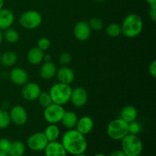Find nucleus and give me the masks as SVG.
<instances>
[{
  "mask_svg": "<svg viewBox=\"0 0 156 156\" xmlns=\"http://www.w3.org/2000/svg\"><path fill=\"white\" fill-rule=\"evenodd\" d=\"M56 77L60 83L70 85L75 79L74 72L70 68L66 66H62L56 71Z\"/></svg>",
  "mask_w": 156,
  "mask_h": 156,
  "instance_id": "nucleus-17",
  "label": "nucleus"
},
{
  "mask_svg": "<svg viewBox=\"0 0 156 156\" xmlns=\"http://www.w3.org/2000/svg\"><path fill=\"white\" fill-rule=\"evenodd\" d=\"M44 133L47 137L48 142L57 141L60 135V129L56 124H50L46 127Z\"/></svg>",
  "mask_w": 156,
  "mask_h": 156,
  "instance_id": "nucleus-22",
  "label": "nucleus"
},
{
  "mask_svg": "<svg viewBox=\"0 0 156 156\" xmlns=\"http://www.w3.org/2000/svg\"><path fill=\"white\" fill-rule=\"evenodd\" d=\"M78 120L79 118L76 113L73 111H66L61 122L66 129H71L76 127Z\"/></svg>",
  "mask_w": 156,
  "mask_h": 156,
  "instance_id": "nucleus-21",
  "label": "nucleus"
},
{
  "mask_svg": "<svg viewBox=\"0 0 156 156\" xmlns=\"http://www.w3.org/2000/svg\"><path fill=\"white\" fill-rule=\"evenodd\" d=\"M19 23L24 28L33 30L41 25L42 23V16L37 11H27L20 16Z\"/></svg>",
  "mask_w": 156,
  "mask_h": 156,
  "instance_id": "nucleus-6",
  "label": "nucleus"
},
{
  "mask_svg": "<svg viewBox=\"0 0 156 156\" xmlns=\"http://www.w3.org/2000/svg\"><path fill=\"white\" fill-rule=\"evenodd\" d=\"M11 123L9 113L5 110L0 109V129H5Z\"/></svg>",
  "mask_w": 156,
  "mask_h": 156,
  "instance_id": "nucleus-27",
  "label": "nucleus"
},
{
  "mask_svg": "<svg viewBox=\"0 0 156 156\" xmlns=\"http://www.w3.org/2000/svg\"><path fill=\"white\" fill-rule=\"evenodd\" d=\"M91 28L86 21H79L75 25L73 33L75 37L80 41H85L89 38L91 35Z\"/></svg>",
  "mask_w": 156,
  "mask_h": 156,
  "instance_id": "nucleus-12",
  "label": "nucleus"
},
{
  "mask_svg": "<svg viewBox=\"0 0 156 156\" xmlns=\"http://www.w3.org/2000/svg\"><path fill=\"white\" fill-rule=\"evenodd\" d=\"M61 143L67 153L73 155L85 153L88 148V143L85 136L76 129L67 130L62 136Z\"/></svg>",
  "mask_w": 156,
  "mask_h": 156,
  "instance_id": "nucleus-1",
  "label": "nucleus"
},
{
  "mask_svg": "<svg viewBox=\"0 0 156 156\" xmlns=\"http://www.w3.org/2000/svg\"><path fill=\"white\" fill-rule=\"evenodd\" d=\"M121 147L126 156H138L143 150V143L137 135L128 133L121 140Z\"/></svg>",
  "mask_w": 156,
  "mask_h": 156,
  "instance_id": "nucleus-3",
  "label": "nucleus"
},
{
  "mask_svg": "<svg viewBox=\"0 0 156 156\" xmlns=\"http://www.w3.org/2000/svg\"><path fill=\"white\" fill-rule=\"evenodd\" d=\"M107 133L111 139L114 140H121L126 136L128 132V123L121 118L115 119L108 124Z\"/></svg>",
  "mask_w": 156,
  "mask_h": 156,
  "instance_id": "nucleus-5",
  "label": "nucleus"
},
{
  "mask_svg": "<svg viewBox=\"0 0 156 156\" xmlns=\"http://www.w3.org/2000/svg\"><path fill=\"white\" fill-rule=\"evenodd\" d=\"M37 99L40 105L44 108H46L53 103L51 97H50V94L49 92H41L40 94L39 97L37 98Z\"/></svg>",
  "mask_w": 156,
  "mask_h": 156,
  "instance_id": "nucleus-28",
  "label": "nucleus"
},
{
  "mask_svg": "<svg viewBox=\"0 0 156 156\" xmlns=\"http://www.w3.org/2000/svg\"><path fill=\"white\" fill-rule=\"evenodd\" d=\"M109 156H126V154L123 152V151L120 150V149H117V150H114L110 154Z\"/></svg>",
  "mask_w": 156,
  "mask_h": 156,
  "instance_id": "nucleus-36",
  "label": "nucleus"
},
{
  "mask_svg": "<svg viewBox=\"0 0 156 156\" xmlns=\"http://www.w3.org/2000/svg\"><path fill=\"white\" fill-rule=\"evenodd\" d=\"M9 116H10L11 122H13L17 126H22L27 121V111L22 106L20 105L14 106L11 109Z\"/></svg>",
  "mask_w": 156,
  "mask_h": 156,
  "instance_id": "nucleus-9",
  "label": "nucleus"
},
{
  "mask_svg": "<svg viewBox=\"0 0 156 156\" xmlns=\"http://www.w3.org/2000/svg\"><path fill=\"white\" fill-rule=\"evenodd\" d=\"M65 112L62 105L52 103L44 109V117L50 124H56L61 122Z\"/></svg>",
  "mask_w": 156,
  "mask_h": 156,
  "instance_id": "nucleus-7",
  "label": "nucleus"
},
{
  "mask_svg": "<svg viewBox=\"0 0 156 156\" xmlns=\"http://www.w3.org/2000/svg\"><path fill=\"white\" fill-rule=\"evenodd\" d=\"M149 73L152 77H156V61L153 60L149 66Z\"/></svg>",
  "mask_w": 156,
  "mask_h": 156,
  "instance_id": "nucleus-35",
  "label": "nucleus"
},
{
  "mask_svg": "<svg viewBox=\"0 0 156 156\" xmlns=\"http://www.w3.org/2000/svg\"><path fill=\"white\" fill-rule=\"evenodd\" d=\"M10 79L17 85H24L28 82V74L21 68H14L10 72Z\"/></svg>",
  "mask_w": 156,
  "mask_h": 156,
  "instance_id": "nucleus-14",
  "label": "nucleus"
},
{
  "mask_svg": "<svg viewBox=\"0 0 156 156\" xmlns=\"http://www.w3.org/2000/svg\"><path fill=\"white\" fill-rule=\"evenodd\" d=\"M41 93V88L34 82H27L23 85L21 90V95L23 98L27 101H34L37 99Z\"/></svg>",
  "mask_w": 156,
  "mask_h": 156,
  "instance_id": "nucleus-10",
  "label": "nucleus"
},
{
  "mask_svg": "<svg viewBox=\"0 0 156 156\" xmlns=\"http://www.w3.org/2000/svg\"><path fill=\"white\" fill-rule=\"evenodd\" d=\"M121 33L125 37L134 38L141 34L143 28L142 18L136 14H129L123 20L121 25Z\"/></svg>",
  "mask_w": 156,
  "mask_h": 156,
  "instance_id": "nucleus-2",
  "label": "nucleus"
},
{
  "mask_svg": "<svg viewBox=\"0 0 156 156\" xmlns=\"http://www.w3.org/2000/svg\"><path fill=\"white\" fill-rule=\"evenodd\" d=\"M70 101L76 107H82L88 101V92L82 87H77L72 90Z\"/></svg>",
  "mask_w": 156,
  "mask_h": 156,
  "instance_id": "nucleus-11",
  "label": "nucleus"
},
{
  "mask_svg": "<svg viewBox=\"0 0 156 156\" xmlns=\"http://www.w3.org/2000/svg\"><path fill=\"white\" fill-rule=\"evenodd\" d=\"M73 156H88V155H85V153H82V154H79V155H73Z\"/></svg>",
  "mask_w": 156,
  "mask_h": 156,
  "instance_id": "nucleus-42",
  "label": "nucleus"
},
{
  "mask_svg": "<svg viewBox=\"0 0 156 156\" xmlns=\"http://www.w3.org/2000/svg\"><path fill=\"white\" fill-rule=\"evenodd\" d=\"M12 143L7 138H0V151L8 153L10 149Z\"/></svg>",
  "mask_w": 156,
  "mask_h": 156,
  "instance_id": "nucleus-31",
  "label": "nucleus"
},
{
  "mask_svg": "<svg viewBox=\"0 0 156 156\" xmlns=\"http://www.w3.org/2000/svg\"><path fill=\"white\" fill-rule=\"evenodd\" d=\"M106 33L111 37H117L121 34V26L117 23H111L107 27Z\"/></svg>",
  "mask_w": 156,
  "mask_h": 156,
  "instance_id": "nucleus-26",
  "label": "nucleus"
},
{
  "mask_svg": "<svg viewBox=\"0 0 156 156\" xmlns=\"http://www.w3.org/2000/svg\"><path fill=\"white\" fill-rule=\"evenodd\" d=\"M45 156H67V152L62 143L57 141L49 142L44 149Z\"/></svg>",
  "mask_w": 156,
  "mask_h": 156,
  "instance_id": "nucleus-13",
  "label": "nucleus"
},
{
  "mask_svg": "<svg viewBox=\"0 0 156 156\" xmlns=\"http://www.w3.org/2000/svg\"><path fill=\"white\" fill-rule=\"evenodd\" d=\"M15 21L13 12L8 9L3 8L0 10V30H5L11 27Z\"/></svg>",
  "mask_w": 156,
  "mask_h": 156,
  "instance_id": "nucleus-16",
  "label": "nucleus"
},
{
  "mask_svg": "<svg viewBox=\"0 0 156 156\" xmlns=\"http://www.w3.org/2000/svg\"><path fill=\"white\" fill-rule=\"evenodd\" d=\"M4 8V0H0V10Z\"/></svg>",
  "mask_w": 156,
  "mask_h": 156,
  "instance_id": "nucleus-38",
  "label": "nucleus"
},
{
  "mask_svg": "<svg viewBox=\"0 0 156 156\" xmlns=\"http://www.w3.org/2000/svg\"><path fill=\"white\" fill-rule=\"evenodd\" d=\"M3 38L8 43L15 44V43L18 42V39H19V34L15 29L9 27V28L5 30V33L3 34Z\"/></svg>",
  "mask_w": 156,
  "mask_h": 156,
  "instance_id": "nucleus-25",
  "label": "nucleus"
},
{
  "mask_svg": "<svg viewBox=\"0 0 156 156\" xmlns=\"http://www.w3.org/2000/svg\"><path fill=\"white\" fill-rule=\"evenodd\" d=\"M0 59H1V55H0Z\"/></svg>",
  "mask_w": 156,
  "mask_h": 156,
  "instance_id": "nucleus-44",
  "label": "nucleus"
},
{
  "mask_svg": "<svg viewBox=\"0 0 156 156\" xmlns=\"http://www.w3.org/2000/svg\"><path fill=\"white\" fill-rule=\"evenodd\" d=\"M138 156H140V155H138Z\"/></svg>",
  "mask_w": 156,
  "mask_h": 156,
  "instance_id": "nucleus-45",
  "label": "nucleus"
},
{
  "mask_svg": "<svg viewBox=\"0 0 156 156\" xmlns=\"http://www.w3.org/2000/svg\"><path fill=\"white\" fill-rule=\"evenodd\" d=\"M93 127H94V122H93L92 119L88 116H84L78 120L76 129L82 135L85 136L91 132Z\"/></svg>",
  "mask_w": 156,
  "mask_h": 156,
  "instance_id": "nucleus-15",
  "label": "nucleus"
},
{
  "mask_svg": "<svg viewBox=\"0 0 156 156\" xmlns=\"http://www.w3.org/2000/svg\"><path fill=\"white\" fill-rule=\"evenodd\" d=\"M25 145L21 141L17 140L12 143L8 155L9 156H23L25 152Z\"/></svg>",
  "mask_w": 156,
  "mask_h": 156,
  "instance_id": "nucleus-23",
  "label": "nucleus"
},
{
  "mask_svg": "<svg viewBox=\"0 0 156 156\" xmlns=\"http://www.w3.org/2000/svg\"><path fill=\"white\" fill-rule=\"evenodd\" d=\"M0 156H9V155H8V153H6V152L0 151Z\"/></svg>",
  "mask_w": 156,
  "mask_h": 156,
  "instance_id": "nucleus-40",
  "label": "nucleus"
},
{
  "mask_svg": "<svg viewBox=\"0 0 156 156\" xmlns=\"http://www.w3.org/2000/svg\"><path fill=\"white\" fill-rule=\"evenodd\" d=\"M44 53L37 47H32L27 54V59L32 65H38L44 60Z\"/></svg>",
  "mask_w": 156,
  "mask_h": 156,
  "instance_id": "nucleus-19",
  "label": "nucleus"
},
{
  "mask_svg": "<svg viewBox=\"0 0 156 156\" xmlns=\"http://www.w3.org/2000/svg\"><path fill=\"white\" fill-rule=\"evenodd\" d=\"M17 60H18V56L16 53L14 51H6L3 53L1 56V59H0V62L2 63L3 66H12L16 63Z\"/></svg>",
  "mask_w": 156,
  "mask_h": 156,
  "instance_id": "nucleus-24",
  "label": "nucleus"
},
{
  "mask_svg": "<svg viewBox=\"0 0 156 156\" xmlns=\"http://www.w3.org/2000/svg\"><path fill=\"white\" fill-rule=\"evenodd\" d=\"M2 40H3V34L2 32V30H0V44H1L2 42Z\"/></svg>",
  "mask_w": 156,
  "mask_h": 156,
  "instance_id": "nucleus-39",
  "label": "nucleus"
},
{
  "mask_svg": "<svg viewBox=\"0 0 156 156\" xmlns=\"http://www.w3.org/2000/svg\"><path fill=\"white\" fill-rule=\"evenodd\" d=\"M94 156H107V155H105V154H103V153H98V154H96V155H94Z\"/></svg>",
  "mask_w": 156,
  "mask_h": 156,
  "instance_id": "nucleus-41",
  "label": "nucleus"
},
{
  "mask_svg": "<svg viewBox=\"0 0 156 156\" xmlns=\"http://www.w3.org/2000/svg\"><path fill=\"white\" fill-rule=\"evenodd\" d=\"M56 67L54 63L50 62H46L43 64L40 69V76L44 80H50L53 79L56 74Z\"/></svg>",
  "mask_w": 156,
  "mask_h": 156,
  "instance_id": "nucleus-18",
  "label": "nucleus"
},
{
  "mask_svg": "<svg viewBox=\"0 0 156 156\" xmlns=\"http://www.w3.org/2000/svg\"><path fill=\"white\" fill-rule=\"evenodd\" d=\"M48 140L44 133H35L28 137L27 145L29 149L35 152L44 151L48 144Z\"/></svg>",
  "mask_w": 156,
  "mask_h": 156,
  "instance_id": "nucleus-8",
  "label": "nucleus"
},
{
  "mask_svg": "<svg viewBox=\"0 0 156 156\" xmlns=\"http://www.w3.org/2000/svg\"><path fill=\"white\" fill-rule=\"evenodd\" d=\"M96 1H102V0H96Z\"/></svg>",
  "mask_w": 156,
  "mask_h": 156,
  "instance_id": "nucleus-43",
  "label": "nucleus"
},
{
  "mask_svg": "<svg viewBox=\"0 0 156 156\" xmlns=\"http://www.w3.org/2000/svg\"><path fill=\"white\" fill-rule=\"evenodd\" d=\"M149 18L152 21H156V4L151 5L149 11Z\"/></svg>",
  "mask_w": 156,
  "mask_h": 156,
  "instance_id": "nucleus-34",
  "label": "nucleus"
},
{
  "mask_svg": "<svg viewBox=\"0 0 156 156\" xmlns=\"http://www.w3.org/2000/svg\"><path fill=\"white\" fill-rule=\"evenodd\" d=\"M146 2L151 5H153V4H156V0H146Z\"/></svg>",
  "mask_w": 156,
  "mask_h": 156,
  "instance_id": "nucleus-37",
  "label": "nucleus"
},
{
  "mask_svg": "<svg viewBox=\"0 0 156 156\" xmlns=\"http://www.w3.org/2000/svg\"><path fill=\"white\" fill-rule=\"evenodd\" d=\"M72 61V56L69 53L64 52L59 56V62L62 66H66L69 64Z\"/></svg>",
  "mask_w": 156,
  "mask_h": 156,
  "instance_id": "nucleus-33",
  "label": "nucleus"
},
{
  "mask_svg": "<svg viewBox=\"0 0 156 156\" xmlns=\"http://www.w3.org/2000/svg\"><path fill=\"white\" fill-rule=\"evenodd\" d=\"M142 130V125L139 122L134 121L128 123V132L129 134L133 135H138Z\"/></svg>",
  "mask_w": 156,
  "mask_h": 156,
  "instance_id": "nucleus-30",
  "label": "nucleus"
},
{
  "mask_svg": "<svg viewBox=\"0 0 156 156\" xmlns=\"http://www.w3.org/2000/svg\"><path fill=\"white\" fill-rule=\"evenodd\" d=\"M137 117L138 111L136 108L131 105L124 107L120 112V118L128 123L136 120Z\"/></svg>",
  "mask_w": 156,
  "mask_h": 156,
  "instance_id": "nucleus-20",
  "label": "nucleus"
},
{
  "mask_svg": "<svg viewBox=\"0 0 156 156\" xmlns=\"http://www.w3.org/2000/svg\"><path fill=\"white\" fill-rule=\"evenodd\" d=\"M37 47L39 49L42 50L43 51L48 50L50 47V41L47 37H41L38 40L37 45Z\"/></svg>",
  "mask_w": 156,
  "mask_h": 156,
  "instance_id": "nucleus-32",
  "label": "nucleus"
},
{
  "mask_svg": "<svg viewBox=\"0 0 156 156\" xmlns=\"http://www.w3.org/2000/svg\"><path fill=\"white\" fill-rule=\"evenodd\" d=\"M73 88L70 85L63 83L55 84L50 90V94L53 103L59 105H63L70 101Z\"/></svg>",
  "mask_w": 156,
  "mask_h": 156,
  "instance_id": "nucleus-4",
  "label": "nucleus"
},
{
  "mask_svg": "<svg viewBox=\"0 0 156 156\" xmlns=\"http://www.w3.org/2000/svg\"><path fill=\"white\" fill-rule=\"evenodd\" d=\"M88 23L91 30L98 31V30H101L103 28V21L98 18H91Z\"/></svg>",
  "mask_w": 156,
  "mask_h": 156,
  "instance_id": "nucleus-29",
  "label": "nucleus"
}]
</instances>
